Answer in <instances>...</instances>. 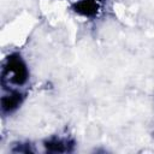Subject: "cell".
Here are the masks:
<instances>
[{
  "instance_id": "1",
  "label": "cell",
  "mask_w": 154,
  "mask_h": 154,
  "mask_svg": "<svg viewBox=\"0 0 154 154\" xmlns=\"http://www.w3.org/2000/svg\"><path fill=\"white\" fill-rule=\"evenodd\" d=\"M29 67L19 53H11L6 57L1 69V87L4 90L19 89L29 81Z\"/></svg>"
},
{
  "instance_id": "2",
  "label": "cell",
  "mask_w": 154,
  "mask_h": 154,
  "mask_svg": "<svg viewBox=\"0 0 154 154\" xmlns=\"http://www.w3.org/2000/svg\"><path fill=\"white\" fill-rule=\"evenodd\" d=\"M25 94L19 89H8L1 96V112L2 114H11L16 112L23 103Z\"/></svg>"
},
{
  "instance_id": "3",
  "label": "cell",
  "mask_w": 154,
  "mask_h": 154,
  "mask_svg": "<svg viewBox=\"0 0 154 154\" xmlns=\"http://www.w3.org/2000/svg\"><path fill=\"white\" fill-rule=\"evenodd\" d=\"M99 8L96 0H78L73 5V10L84 17H93L96 14Z\"/></svg>"
},
{
  "instance_id": "4",
  "label": "cell",
  "mask_w": 154,
  "mask_h": 154,
  "mask_svg": "<svg viewBox=\"0 0 154 154\" xmlns=\"http://www.w3.org/2000/svg\"><path fill=\"white\" fill-rule=\"evenodd\" d=\"M46 149L48 152H54V153H63V152H69L70 146H73L72 142H70L67 138H61V137H52L47 141H45Z\"/></svg>"
}]
</instances>
